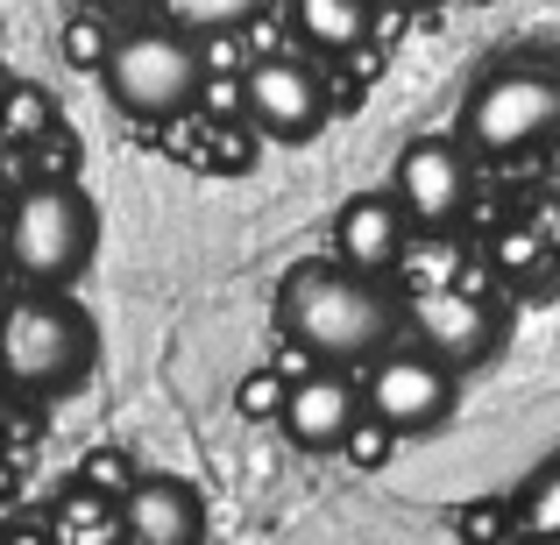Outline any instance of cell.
Returning a JSON list of instances; mask_svg holds the SVG:
<instances>
[{"label":"cell","instance_id":"cell-1","mask_svg":"<svg viewBox=\"0 0 560 545\" xmlns=\"http://www.w3.org/2000/svg\"><path fill=\"white\" fill-rule=\"evenodd\" d=\"M277 327L319 368H370L376 355H390L397 305L383 298L376 276H355L348 262L319 256V262L284 270V284H277Z\"/></svg>","mask_w":560,"mask_h":545},{"label":"cell","instance_id":"cell-2","mask_svg":"<svg viewBox=\"0 0 560 545\" xmlns=\"http://www.w3.org/2000/svg\"><path fill=\"white\" fill-rule=\"evenodd\" d=\"M100 241V213L79 185H28L14 191L8 227H0V256L28 291H65L85 276Z\"/></svg>","mask_w":560,"mask_h":545},{"label":"cell","instance_id":"cell-3","mask_svg":"<svg viewBox=\"0 0 560 545\" xmlns=\"http://www.w3.org/2000/svg\"><path fill=\"white\" fill-rule=\"evenodd\" d=\"M93 355H100V333L71 298L28 291V298L0 305V376L14 390H36V396L71 390V382H85Z\"/></svg>","mask_w":560,"mask_h":545},{"label":"cell","instance_id":"cell-4","mask_svg":"<svg viewBox=\"0 0 560 545\" xmlns=\"http://www.w3.org/2000/svg\"><path fill=\"white\" fill-rule=\"evenodd\" d=\"M547 135H560V64L547 57H511L482 71L462 107V142L482 156H525Z\"/></svg>","mask_w":560,"mask_h":545},{"label":"cell","instance_id":"cell-5","mask_svg":"<svg viewBox=\"0 0 560 545\" xmlns=\"http://www.w3.org/2000/svg\"><path fill=\"white\" fill-rule=\"evenodd\" d=\"M107 99L136 121H178L191 99L206 93V64H199V43L178 36L171 22H150V28H128L114 36V57H107Z\"/></svg>","mask_w":560,"mask_h":545},{"label":"cell","instance_id":"cell-6","mask_svg":"<svg viewBox=\"0 0 560 545\" xmlns=\"http://www.w3.org/2000/svg\"><path fill=\"white\" fill-rule=\"evenodd\" d=\"M362 411H370L390 439L433 433L454 411V376L433 355H419V347H390V355H376L362 368Z\"/></svg>","mask_w":560,"mask_h":545},{"label":"cell","instance_id":"cell-7","mask_svg":"<svg viewBox=\"0 0 560 545\" xmlns=\"http://www.w3.org/2000/svg\"><path fill=\"white\" fill-rule=\"evenodd\" d=\"M405 319L419 333V355H433L447 376L482 368L497 355V341H504V319H497V305L482 291H419Z\"/></svg>","mask_w":560,"mask_h":545},{"label":"cell","instance_id":"cell-8","mask_svg":"<svg viewBox=\"0 0 560 545\" xmlns=\"http://www.w3.org/2000/svg\"><path fill=\"white\" fill-rule=\"evenodd\" d=\"M242 114L270 142H305L327 121V85L305 57H256L242 71Z\"/></svg>","mask_w":560,"mask_h":545},{"label":"cell","instance_id":"cell-9","mask_svg":"<svg viewBox=\"0 0 560 545\" xmlns=\"http://www.w3.org/2000/svg\"><path fill=\"white\" fill-rule=\"evenodd\" d=\"M390 199L405 220L419 227H454L468 205V150L447 135H419L397 150V170H390Z\"/></svg>","mask_w":560,"mask_h":545},{"label":"cell","instance_id":"cell-10","mask_svg":"<svg viewBox=\"0 0 560 545\" xmlns=\"http://www.w3.org/2000/svg\"><path fill=\"white\" fill-rule=\"evenodd\" d=\"M370 418L362 411V382L348 376V368H305L299 382H291V404H284V439L305 453H334L355 439V425Z\"/></svg>","mask_w":560,"mask_h":545},{"label":"cell","instance_id":"cell-11","mask_svg":"<svg viewBox=\"0 0 560 545\" xmlns=\"http://www.w3.org/2000/svg\"><path fill=\"white\" fill-rule=\"evenodd\" d=\"M206 503L185 475H142L121 503V545H199Z\"/></svg>","mask_w":560,"mask_h":545},{"label":"cell","instance_id":"cell-12","mask_svg":"<svg viewBox=\"0 0 560 545\" xmlns=\"http://www.w3.org/2000/svg\"><path fill=\"white\" fill-rule=\"evenodd\" d=\"M334 248L355 276H383L405 256V213H397L390 191H355V199L334 213Z\"/></svg>","mask_w":560,"mask_h":545},{"label":"cell","instance_id":"cell-13","mask_svg":"<svg viewBox=\"0 0 560 545\" xmlns=\"http://www.w3.org/2000/svg\"><path fill=\"white\" fill-rule=\"evenodd\" d=\"M291 28L313 57H348L376 36V8L370 0H291Z\"/></svg>","mask_w":560,"mask_h":545},{"label":"cell","instance_id":"cell-14","mask_svg":"<svg viewBox=\"0 0 560 545\" xmlns=\"http://www.w3.org/2000/svg\"><path fill=\"white\" fill-rule=\"evenodd\" d=\"M50 538L57 545H121V510L100 503V496H85L79 482H71V489L50 503Z\"/></svg>","mask_w":560,"mask_h":545},{"label":"cell","instance_id":"cell-15","mask_svg":"<svg viewBox=\"0 0 560 545\" xmlns=\"http://www.w3.org/2000/svg\"><path fill=\"white\" fill-rule=\"evenodd\" d=\"M0 135L8 142H50L57 135V99L43 93V85H28V79H14L8 93H0Z\"/></svg>","mask_w":560,"mask_h":545},{"label":"cell","instance_id":"cell-16","mask_svg":"<svg viewBox=\"0 0 560 545\" xmlns=\"http://www.w3.org/2000/svg\"><path fill=\"white\" fill-rule=\"evenodd\" d=\"M518 532L539 545H560V453L547 467H533V482L518 489Z\"/></svg>","mask_w":560,"mask_h":545},{"label":"cell","instance_id":"cell-17","mask_svg":"<svg viewBox=\"0 0 560 545\" xmlns=\"http://www.w3.org/2000/svg\"><path fill=\"white\" fill-rule=\"evenodd\" d=\"M136 482H142V475L128 467V453H114V447H93V453L79 461V489L100 496V503H114V510L128 503V489H136Z\"/></svg>","mask_w":560,"mask_h":545},{"label":"cell","instance_id":"cell-18","mask_svg":"<svg viewBox=\"0 0 560 545\" xmlns=\"http://www.w3.org/2000/svg\"><path fill=\"white\" fill-rule=\"evenodd\" d=\"M284 404H291V382L277 376V368H248L242 390H234V411L256 418V425H277V418H284Z\"/></svg>","mask_w":560,"mask_h":545},{"label":"cell","instance_id":"cell-19","mask_svg":"<svg viewBox=\"0 0 560 545\" xmlns=\"http://www.w3.org/2000/svg\"><path fill=\"white\" fill-rule=\"evenodd\" d=\"M57 50H65L79 71H107V57H114V28L100 22V14H71L65 36H57Z\"/></svg>","mask_w":560,"mask_h":545},{"label":"cell","instance_id":"cell-20","mask_svg":"<svg viewBox=\"0 0 560 545\" xmlns=\"http://www.w3.org/2000/svg\"><path fill=\"white\" fill-rule=\"evenodd\" d=\"M0 545H57V538H50V518H8Z\"/></svg>","mask_w":560,"mask_h":545},{"label":"cell","instance_id":"cell-21","mask_svg":"<svg viewBox=\"0 0 560 545\" xmlns=\"http://www.w3.org/2000/svg\"><path fill=\"white\" fill-rule=\"evenodd\" d=\"M348 453H355V461H376V453H390V433H383L376 418H362L355 439H348Z\"/></svg>","mask_w":560,"mask_h":545}]
</instances>
